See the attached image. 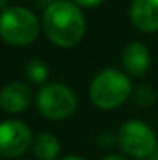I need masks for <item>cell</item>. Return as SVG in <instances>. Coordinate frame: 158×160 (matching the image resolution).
Wrapping results in <instances>:
<instances>
[{
	"label": "cell",
	"mask_w": 158,
	"mask_h": 160,
	"mask_svg": "<svg viewBox=\"0 0 158 160\" xmlns=\"http://www.w3.org/2000/svg\"><path fill=\"white\" fill-rule=\"evenodd\" d=\"M43 29L55 44L71 48L77 46L85 36V17L75 3L58 0L44 12Z\"/></svg>",
	"instance_id": "obj_1"
},
{
	"label": "cell",
	"mask_w": 158,
	"mask_h": 160,
	"mask_svg": "<svg viewBox=\"0 0 158 160\" xmlns=\"http://www.w3.org/2000/svg\"><path fill=\"white\" fill-rule=\"evenodd\" d=\"M131 94V82L119 70H104L90 83V101L99 109H116Z\"/></svg>",
	"instance_id": "obj_2"
},
{
	"label": "cell",
	"mask_w": 158,
	"mask_h": 160,
	"mask_svg": "<svg viewBox=\"0 0 158 160\" xmlns=\"http://www.w3.org/2000/svg\"><path fill=\"white\" fill-rule=\"evenodd\" d=\"M0 31L5 43L14 46H24L37 38L39 22L31 10L24 7H9L2 12Z\"/></svg>",
	"instance_id": "obj_3"
},
{
	"label": "cell",
	"mask_w": 158,
	"mask_h": 160,
	"mask_svg": "<svg viewBox=\"0 0 158 160\" xmlns=\"http://www.w3.org/2000/svg\"><path fill=\"white\" fill-rule=\"evenodd\" d=\"M36 104L37 111L44 118L53 121H61L73 114L77 108V97L68 87L61 83H50L39 90Z\"/></svg>",
	"instance_id": "obj_4"
},
{
	"label": "cell",
	"mask_w": 158,
	"mask_h": 160,
	"mask_svg": "<svg viewBox=\"0 0 158 160\" xmlns=\"http://www.w3.org/2000/svg\"><path fill=\"white\" fill-rule=\"evenodd\" d=\"M117 142L127 155L145 158L156 150V138L150 126L136 119H131L119 128Z\"/></svg>",
	"instance_id": "obj_5"
},
{
	"label": "cell",
	"mask_w": 158,
	"mask_h": 160,
	"mask_svg": "<svg viewBox=\"0 0 158 160\" xmlns=\"http://www.w3.org/2000/svg\"><path fill=\"white\" fill-rule=\"evenodd\" d=\"M31 145V129L22 121L9 119L0 126V153L7 158L22 155Z\"/></svg>",
	"instance_id": "obj_6"
},
{
	"label": "cell",
	"mask_w": 158,
	"mask_h": 160,
	"mask_svg": "<svg viewBox=\"0 0 158 160\" xmlns=\"http://www.w3.org/2000/svg\"><path fill=\"white\" fill-rule=\"evenodd\" d=\"M131 21L140 31H158V0H134L131 5Z\"/></svg>",
	"instance_id": "obj_7"
},
{
	"label": "cell",
	"mask_w": 158,
	"mask_h": 160,
	"mask_svg": "<svg viewBox=\"0 0 158 160\" xmlns=\"http://www.w3.org/2000/svg\"><path fill=\"white\" fill-rule=\"evenodd\" d=\"M31 102V90L22 82H10L0 94V106L5 112H21Z\"/></svg>",
	"instance_id": "obj_8"
},
{
	"label": "cell",
	"mask_w": 158,
	"mask_h": 160,
	"mask_svg": "<svg viewBox=\"0 0 158 160\" xmlns=\"http://www.w3.org/2000/svg\"><path fill=\"white\" fill-rule=\"evenodd\" d=\"M150 51L143 43L127 44L122 53V67L131 75H143L150 68Z\"/></svg>",
	"instance_id": "obj_9"
},
{
	"label": "cell",
	"mask_w": 158,
	"mask_h": 160,
	"mask_svg": "<svg viewBox=\"0 0 158 160\" xmlns=\"http://www.w3.org/2000/svg\"><path fill=\"white\" fill-rule=\"evenodd\" d=\"M32 152L37 160H55L60 153V142L51 133H41L32 143Z\"/></svg>",
	"instance_id": "obj_10"
},
{
	"label": "cell",
	"mask_w": 158,
	"mask_h": 160,
	"mask_svg": "<svg viewBox=\"0 0 158 160\" xmlns=\"http://www.w3.org/2000/svg\"><path fill=\"white\" fill-rule=\"evenodd\" d=\"M26 75L29 77L31 82L43 83V82H46L50 72H48V67L43 62H37V60H34V62H31L27 67H26Z\"/></svg>",
	"instance_id": "obj_11"
},
{
	"label": "cell",
	"mask_w": 158,
	"mask_h": 160,
	"mask_svg": "<svg viewBox=\"0 0 158 160\" xmlns=\"http://www.w3.org/2000/svg\"><path fill=\"white\" fill-rule=\"evenodd\" d=\"M104 0H75L77 5H82V7H87V9H92V7H97L100 5Z\"/></svg>",
	"instance_id": "obj_12"
},
{
	"label": "cell",
	"mask_w": 158,
	"mask_h": 160,
	"mask_svg": "<svg viewBox=\"0 0 158 160\" xmlns=\"http://www.w3.org/2000/svg\"><path fill=\"white\" fill-rule=\"evenodd\" d=\"M102 160H126V158H122V157H119V155H109V157H105Z\"/></svg>",
	"instance_id": "obj_13"
},
{
	"label": "cell",
	"mask_w": 158,
	"mask_h": 160,
	"mask_svg": "<svg viewBox=\"0 0 158 160\" xmlns=\"http://www.w3.org/2000/svg\"><path fill=\"white\" fill-rule=\"evenodd\" d=\"M61 160H85V158H80V157H65Z\"/></svg>",
	"instance_id": "obj_14"
}]
</instances>
